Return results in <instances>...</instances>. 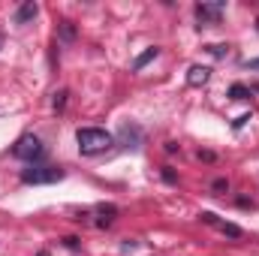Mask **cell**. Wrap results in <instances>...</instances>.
Listing matches in <instances>:
<instances>
[{
  "label": "cell",
  "mask_w": 259,
  "mask_h": 256,
  "mask_svg": "<svg viewBox=\"0 0 259 256\" xmlns=\"http://www.w3.org/2000/svg\"><path fill=\"white\" fill-rule=\"evenodd\" d=\"M115 136L109 130L100 127H78L75 130V145H78V154L84 157H94V154H103L106 148H112Z\"/></svg>",
  "instance_id": "1"
},
{
  "label": "cell",
  "mask_w": 259,
  "mask_h": 256,
  "mask_svg": "<svg viewBox=\"0 0 259 256\" xmlns=\"http://www.w3.org/2000/svg\"><path fill=\"white\" fill-rule=\"evenodd\" d=\"M12 154L18 157V160H27L30 166L36 163V160H42V154H46V145H42V139L39 136H33V133H24L15 145H12Z\"/></svg>",
  "instance_id": "2"
},
{
  "label": "cell",
  "mask_w": 259,
  "mask_h": 256,
  "mask_svg": "<svg viewBox=\"0 0 259 256\" xmlns=\"http://www.w3.org/2000/svg\"><path fill=\"white\" fill-rule=\"evenodd\" d=\"M64 178V169L61 166H30V169H24L21 172V181L24 184H55V181H61Z\"/></svg>",
  "instance_id": "3"
},
{
  "label": "cell",
  "mask_w": 259,
  "mask_h": 256,
  "mask_svg": "<svg viewBox=\"0 0 259 256\" xmlns=\"http://www.w3.org/2000/svg\"><path fill=\"white\" fill-rule=\"evenodd\" d=\"M223 9H226V0H217V3H196V18H199V27L220 24Z\"/></svg>",
  "instance_id": "4"
},
{
  "label": "cell",
  "mask_w": 259,
  "mask_h": 256,
  "mask_svg": "<svg viewBox=\"0 0 259 256\" xmlns=\"http://www.w3.org/2000/svg\"><path fill=\"white\" fill-rule=\"evenodd\" d=\"M118 142H121V148H133V151H139L142 148V130L136 127V124H124L121 133H118Z\"/></svg>",
  "instance_id": "5"
},
{
  "label": "cell",
  "mask_w": 259,
  "mask_h": 256,
  "mask_svg": "<svg viewBox=\"0 0 259 256\" xmlns=\"http://www.w3.org/2000/svg\"><path fill=\"white\" fill-rule=\"evenodd\" d=\"M36 15H39V3H33V0H24V3L18 6V12H15V24H18V27H24V24H30Z\"/></svg>",
  "instance_id": "6"
},
{
  "label": "cell",
  "mask_w": 259,
  "mask_h": 256,
  "mask_svg": "<svg viewBox=\"0 0 259 256\" xmlns=\"http://www.w3.org/2000/svg\"><path fill=\"white\" fill-rule=\"evenodd\" d=\"M208 78H211V69H208V66L193 64L190 69H187V84H190V88H202V84H208Z\"/></svg>",
  "instance_id": "7"
},
{
  "label": "cell",
  "mask_w": 259,
  "mask_h": 256,
  "mask_svg": "<svg viewBox=\"0 0 259 256\" xmlns=\"http://www.w3.org/2000/svg\"><path fill=\"white\" fill-rule=\"evenodd\" d=\"M97 214H100L97 226H109V223L118 217V208H115V205H97Z\"/></svg>",
  "instance_id": "8"
},
{
  "label": "cell",
  "mask_w": 259,
  "mask_h": 256,
  "mask_svg": "<svg viewBox=\"0 0 259 256\" xmlns=\"http://www.w3.org/2000/svg\"><path fill=\"white\" fill-rule=\"evenodd\" d=\"M157 55H160V49H157V46H151V49H148V52H145V55H139V58H136V61H133V69H136V72H139V69H142V66L148 64V61H154V58H157Z\"/></svg>",
  "instance_id": "9"
},
{
  "label": "cell",
  "mask_w": 259,
  "mask_h": 256,
  "mask_svg": "<svg viewBox=\"0 0 259 256\" xmlns=\"http://www.w3.org/2000/svg\"><path fill=\"white\" fill-rule=\"evenodd\" d=\"M229 97H232V100H250V97H253V88H247V84H232V88H229Z\"/></svg>",
  "instance_id": "10"
},
{
  "label": "cell",
  "mask_w": 259,
  "mask_h": 256,
  "mask_svg": "<svg viewBox=\"0 0 259 256\" xmlns=\"http://www.w3.org/2000/svg\"><path fill=\"white\" fill-rule=\"evenodd\" d=\"M205 52H208L211 58H226V55H229V46H226V42H208Z\"/></svg>",
  "instance_id": "11"
},
{
  "label": "cell",
  "mask_w": 259,
  "mask_h": 256,
  "mask_svg": "<svg viewBox=\"0 0 259 256\" xmlns=\"http://www.w3.org/2000/svg\"><path fill=\"white\" fill-rule=\"evenodd\" d=\"M217 226H220V232H223V235H229V238H241V226H235V223H226V220H220Z\"/></svg>",
  "instance_id": "12"
},
{
  "label": "cell",
  "mask_w": 259,
  "mask_h": 256,
  "mask_svg": "<svg viewBox=\"0 0 259 256\" xmlns=\"http://www.w3.org/2000/svg\"><path fill=\"white\" fill-rule=\"evenodd\" d=\"M66 97H69V91H58V94H55V112H64Z\"/></svg>",
  "instance_id": "13"
},
{
  "label": "cell",
  "mask_w": 259,
  "mask_h": 256,
  "mask_svg": "<svg viewBox=\"0 0 259 256\" xmlns=\"http://www.w3.org/2000/svg\"><path fill=\"white\" fill-rule=\"evenodd\" d=\"M61 33H64V39H72V36H75V27H72V21H64V24H61Z\"/></svg>",
  "instance_id": "14"
},
{
  "label": "cell",
  "mask_w": 259,
  "mask_h": 256,
  "mask_svg": "<svg viewBox=\"0 0 259 256\" xmlns=\"http://www.w3.org/2000/svg\"><path fill=\"white\" fill-rule=\"evenodd\" d=\"M199 217H202V220H205V223H211V226H217V223H220V220H217V214H214V211H202V214H199Z\"/></svg>",
  "instance_id": "15"
},
{
  "label": "cell",
  "mask_w": 259,
  "mask_h": 256,
  "mask_svg": "<svg viewBox=\"0 0 259 256\" xmlns=\"http://www.w3.org/2000/svg\"><path fill=\"white\" fill-rule=\"evenodd\" d=\"M247 121H250V115H241V118H235V121H232V130H241Z\"/></svg>",
  "instance_id": "16"
},
{
  "label": "cell",
  "mask_w": 259,
  "mask_h": 256,
  "mask_svg": "<svg viewBox=\"0 0 259 256\" xmlns=\"http://www.w3.org/2000/svg\"><path fill=\"white\" fill-rule=\"evenodd\" d=\"M214 190H217V193L229 190V181H223V178H217V181H214Z\"/></svg>",
  "instance_id": "17"
},
{
  "label": "cell",
  "mask_w": 259,
  "mask_h": 256,
  "mask_svg": "<svg viewBox=\"0 0 259 256\" xmlns=\"http://www.w3.org/2000/svg\"><path fill=\"white\" fill-rule=\"evenodd\" d=\"M163 178H166V181H175V172H172V169L166 166V169H163Z\"/></svg>",
  "instance_id": "18"
},
{
  "label": "cell",
  "mask_w": 259,
  "mask_h": 256,
  "mask_svg": "<svg viewBox=\"0 0 259 256\" xmlns=\"http://www.w3.org/2000/svg\"><path fill=\"white\" fill-rule=\"evenodd\" d=\"M247 66H250V69H259V58H253V61H247Z\"/></svg>",
  "instance_id": "19"
},
{
  "label": "cell",
  "mask_w": 259,
  "mask_h": 256,
  "mask_svg": "<svg viewBox=\"0 0 259 256\" xmlns=\"http://www.w3.org/2000/svg\"><path fill=\"white\" fill-rule=\"evenodd\" d=\"M0 49H3V33H0Z\"/></svg>",
  "instance_id": "20"
},
{
  "label": "cell",
  "mask_w": 259,
  "mask_h": 256,
  "mask_svg": "<svg viewBox=\"0 0 259 256\" xmlns=\"http://www.w3.org/2000/svg\"><path fill=\"white\" fill-rule=\"evenodd\" d=\"M256 91H259V84H256Z\"/></svg>",
  "instance_id": "21"
}]
</instances>
